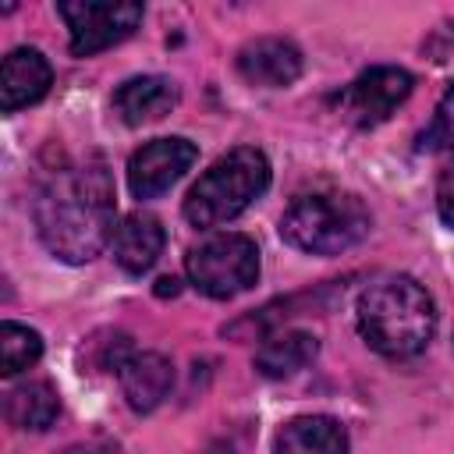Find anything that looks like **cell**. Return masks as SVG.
<instances>
[{"label": "cell", "mask_w": 454, "mask_h": 454, "mask_svg": "<svg viewBox=\"0 0 454 454\" xmlns=\"http://www.w3.org/2000/svg\"><path fill=\"white\" fill-rule=\"evenodd\" d=\"M35 231L64 262H89L114 241V177L99 160L64 167L35 195Z\"/></svg>", "instance_id": "1"}, {"label": "cell", "mask_w": 454, "mask_h": 454, "mask_svg": "<svg viewBox=\"0 0 454 454\" xmlns=\"http://www.w3.org/2000/svg\"><path fill=\"white\" fill-rule=\"evenodd\" d=\"M358 330L372 351L387 358H411L436 330V305L419 280L383 277L358 298Z\"/></svg>", "instance_id": "2"}, {"label": "cell", "mask_w": 454, "mask_h": 454, "mask_svg": "<svg viewBox=\"0 0 454 454\" xmlns=\"http://www.w3.org/2000/svg\"><path fill=\"white\" fill-rule=\"evenodd\" d=\"M369 209L358 195L319 188L291 199L280 216V238L312 255H340L369 234Z\"/></svg>", "instance_id": "3"}, {"label": "cell", "mask_w": 454, "mask_h": 454, "mask_svg": "<svg viewBox=\"0 0 454 454\" xmlns=\"http://www.w3.org/2000/svg\"><path fill=\"white\" fill-rule=\"evenodd\" d=\"M270 188V160L255 145L223 153L184 195V216L195 227H220L245 213Z\"/></svg>", "instance_id": "4"}, {"label": "cell", "mask_w": 454, "mask_h": 454, "mask_svg": "<svg viewBox=\"0 0 454 454\" xmlns=\"http://www.w3.org/2000/svg\"><path fill=\"white\" fill-rule=\"evenodd\" d=\"M192 284L209 298H234L259 280V248L248 234H213L184 259Z\"/></svg>", "instance_id": "5"}, {"label": "cell", "mask_w": 454, "mask_h": 454, "mask_svg": "<svg viewBox=\"0 0 454 454\" xmlns=\"http://www.w3.org/2000/svg\"><path fill=\"white\" fill-rule=\"evenodd\" d=\"M60 18L71 28V53L92 57L121 39H128L142 21V4H110V0H64L57 4Z\"/></svg>", "instance_id": "6"}, {"label": "cell", "mask_w": 454, "mask_h": 454, "mask_svg": "<svg viewBox=\"0 0 454 454\" xmlns=\"http://www.w3.org/2000/svg\"><path fill=\"white\" fill-rule=\"evenodd\" d=\"M411 74L404 67H369L362 71L344 92H340V110L358 124V128H376L383 124L411 92Z\"/></svg>", "instance_id": "7"}, {"label": "cell", "mask_w": 454, "mask_h": 454, "mask_svg": "<svg viewBox=\"0 0 454 454\" xmlns=\"http://www.w3.org/2000/svg\"><path fill=\"white\" fill-rule=\"evenodd\" d=\"M195 156H199L195 145L188 138H181V135L145 142L128 160V188H131V195L135 199H156V195H163L174 181L184 177V170H192Z\"/></svg>", "instance_id": "8"}, {"label": "cell", "mask_w": 454, "mask_h": 454, "mask_svg": "<svg viewBox=\"0 0 454 454\" xmlns=\"http://www.w3.org/2000/svg\"><path fill=\"white\" fill-rule=\"evenodd\" d=\"M238 71L248 85L262 89H284L301 74V50L291 39L280 35H262L241 46L238 53Z\"/></svg>", "instance_id": "9"}, {"label": "cell", "mask_w": 454, "mask_h": 454, "mask_svg": "<svg viewBox=\"0 0 454 454\" xmlns=\"http://www.w3.org/2000/svg\"><path fill=\"white\" fill-rule=\"evenodd\" d=\"M50 78H53V71L39 50H32V46L11 50L0 64V106L7 114H14V110L43 99L50 89Z\"/></svg>", "instance_id": "10"}, {"label": "cell", "mask_w": 454, "mask_h": 454, "mask_svg": "<svg viewBox=\"0 0 454 454\" xmlns=\"http://www.w3.org/2000/svg\"><path fill=\"white\" fill-rule=\"evenodd\" d=\"M117 376H121V394L131 411H153L170 394V383H174V369L160 351L131 355L117 369Z\"/></svg>", "instance_id": "11"}, {"label": "cell", "mask_w": 454, "mask_h": 454, "mask_svg": "<svg viewBox=\"0 0 454 454\" xmlns=\"http://www.w3.org/2000/svg\"><path fill=\"white\" fill-rule=\"evenodd\" d=\"M174 103H177V85L170 78H160V74L128 78L114 92V114L124 124H131V128L149 124V121H160L163 114H170Z\"/></svg>", "instance_id": "12"}, {"label": "cell", "mask_w": 454, "mask_h": 454, "mask_svg": "<svg viewBox=\"0 0 454 454\" xmlns=\"http://www.w3.org/2000/svg\"><path fill=\"white\" fill-rule=\"evenodd\" d=\"M273 454H348V433L330 415H298L277 429Z\"/></svg>", "instance_id": "13"}, {"label": "cell", "mask_w": 454, "mask_h": 454, "mask_svg": "<svg viewBox=\"0 0 454 454\" xmlns=\"http://www.w3.org/2000/svg\"><path fill=\"white\" fill-rule=\"evenodd\" d=\"M114 259L128 273H145L163 252V227L149 213H131L114 231Z\"/></svg>", "instance_id": "14"}, {"label": "cell", "mask_w": 454, "mask_h": 454, "mask_svg": "<svg viewBox=\"0 0 454 454\" xmlns=\"http://www.w3.org/2000/svg\"><path fill=\"white\" fill-rule=\"evenodd\" d=\"M60 411V401H57V390L46 383V380H28V383H18L14 390H7V401H4V415L14 429H28V433H43L53 426Z\"/></svg>", "instance_id": "15"}, {"label": "cell", "mask_w": 454, "mask_h": 454, "mask_svg": "<svg viewBox=\"0 0 454 454\" xmlns=\"http://www.w3.org/2000/svg\"><path fill=\"white\" fill-rule=\"evenodd\" d=\"M319 344L309 330H280L273 337L262 340V348L255 351V369L262 376H294L298 369H305L312 358H316Z\"/></svg>", "instance_id": "16"}, {"label": "cell", "mask_w": 454, "mask_h": 454, "mask_svg": "<svg viewBox=\"0 0 454 454\" xmlns=\"http://www.w3.org/2000/svg\"><path fill=\"white\" fill-rule=\"evenodd\" d=\"M43 355V337L14 319H7L0 326V372L4 376H14L28 365H35Z\"/></svg>", "instance_id": "17"}, {"label": "cell", "mask_w": 454, "mask_h": 454, "mask_svg": "<svg viewBox=\"0 0 454 454\" xmlns=\"http://www.w3.org/2000/svg\"><path fill=\"white\" fill-rule=\"evenodd\" d=\"M419 149L422 153H454V82L443 89L429 128L419 135Z\"/></svg>", "instance_id": "18"}, {"label": "cell", "mask_w": 454, "mask_h": 454, "mask_svg": "<svg viewBox=\"0 0 454 454\" xmlns=\"http://www.w3.org/2000/svg\"><path fill=\"white\" fill-rule=\"evenodd\" d=\"M436 213L447 227H454V163L440 170V181H436Z\"/></svg>", "instance_id": "19"}, {"label": "cell", "mask_w": 454, "mask_h": 454, "mask_svg": "<svg viewBox=\"0 0 454 454\" xmlns=\"http://www.w3.org/2000/svg\"><path fill=\"white\" fill-rule=\"evenodd\" d=\"M60 454H121V447L110 443V440H89V443H74V447H67Z\"/></svg>", "instance_id": "20"}, {"label": "cell", "mask_w": 454, "mask_h": 454, "mask_svg": "<svg viewBox=\"0 0 454 454\" xmlns=\"http://www.w3.org/2000/svg\"><path fill=\"white\" fill-rule=\"evenodd\" d=\"M174 284H177V280H170V277H163V280H160V294H167V291H170V294H174V291H177V287H174Z\"/></svg>", "instance_id": "21"}]
</instances>
